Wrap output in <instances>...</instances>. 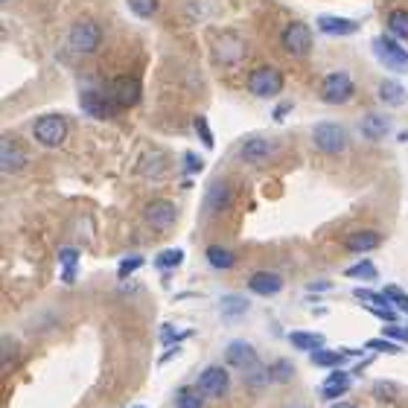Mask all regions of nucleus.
<instances>
[{
  "label": "nucleus",
  "instance_id": "obj_1",
  "mask_svg": "<svg viewBox=\"0 0 408 408\" xmlns=\"http://www.w3.org/2000/svg\"><path fill=\"white\" fill-rule=\"evenodd\" d=\"M103 44V26L93 21V18H79L73 26H70V33H68V47L73 53H82V56H90V53H97Z\"/></svg>",
  "mask_w": 408,
  "mask_h": 408
},
{
  "label": "nucleus",
  "instance_id": "obj_2",
  "mask_svg": "<svg viewBox=\"0 0 408 408\" xmlns=\"http://www.w3.org/2000/svg\"><path fill=\"white\" fill-rule=\"evenodd\" d=\"M312 143H315V149H321L324 155H338V152L347 149V129H344L341 122L324 120L312 129Z\"/></svg>",
  "mask_w": 408,
  "mask_h": 408
},
{
  "label": "nucleus",
  "instance_id": "obj_3",
  "mask_svg": "<svg viewBox=\"0 0 408 408\" xmlns=\"http://www.w3.org/2000/svg\"><path fill=\"white\" fill-rule=\"evenodd\" d=\"M373 53L380 58V65H385L394 73H408V50L394 41V36H376L373 38Z\"/></svg>",
  "mask_w": 408,
  "mask_h": 408
},
{
  "label": "nucleus",
  "instance_id": "obj_4",
  "mask_svg": "<svg viewBox=\"0 0 408 408\" xmlns=\"http://www.w3.org/2000/svg\"><path fill=\"white\" fill-rule=\"evenodd\" d=\"M33 137H36V143H41L47 149L61 146V143H65V137H68V120L61 117V114H44V117H38L33 122Z\"/></svg>",
  "mask_w": 408,
  "mask_h": 408
},
{
  "label": "nucleus",
  "instance_id": "obj_5",
  "mask_svg": "<svg viewBox=\"0 0 408 408\" xmlns=\"http://www.w3.org/2000/svg\"><path fill=\"white\" fill-rule=\"evenodd\" d=\"M248 90L254 93V97H263V100H271L277 97L280 90H283V73L271 65H263V68H254L248 73Z\"/></svg>",
  "mask_w": 408,
  "mask_h": 408
},
{
  "label": "nucleus",
  "instance_id": "obj_6",
  "mask_svg": "<svg viewBox=\"0 0 408 408\" xmlns=\"http://www.w3.org/2000/svg\"><path fill=\"white\" fill-rule=\"evenodd\" d=\"M353 79L350 73H344V70H335V73H327L324 82H321V100L327 105H341V103H347L353 97Z\"/></svg>",
  "mask_w": 408,
  "mask_h": 408
},
{
  "label": "nucleus",
  "instance_id": "obj_7",
  "mask_svg": "<svg viewBox=\"0 0 408 408\" xmlns=\"http://www.w3.org/2000/svg\"><path fill=\"white\" fill-rule=\"evenodd\" d=\"M196 385H199V391L207 399H222L231 391V376H228V370L222 365H210V367H204L199 373V382Z\"/></svg>",
  "mask_w": 408,
  "mask_h": 408
},
{
  "label": "nucleus",
  "instance_id": "obj_8",
  "mask_svg": "<svg viewBox=\"0 0 408 408\" xmlns=\"http://www.w3.org/2000/svg\"><path fill=\"white\" fill-rule=\"evenodd\" d=\"M140 93H143V88H140V79H137V76H117V79L108 82V97L114 100L117 108H132V105H137V103H140Z\"/></svg>",
  "mask_w": 408,
  "mask_h": 408
},
{
  "label": "nucleus",
  "instance_id": "obj_9",
  "mask_svg": "<svg viewBox=\"0 0 408 408\" xmlns=\"http://www.w3.org/2000/svg\"><path fill=\"white\" fill-rule=\"evenodd\" d=\"M280 44L292 56H306L312 50V29L303 21H292V23H286L283 33H280Z\"/></svg>",
  "mask_w": 408,
  "mask_h": 408
},
{
  "label": "nucleus",
  "instance_id": "obj_10",
  "mask_svg": "<svg viewBox=\"0 0 408 408\" xmlns=\"http://www.w3.org/2000/svg\"><path fill=\"white\" fill-rule=\"evenodd\" d=\"M82 108L90 114V117H97V120H108L114 117L120 108L114 105V100L108 97V88H85L82 90Z\"/></svg>",
  "mask_w": 408,
  "mask_h": 408
},
{
  "label": "nucleus",
  "instance_id": "obj_11",
  "mask_svg": "<svg viewBox=\"0 0 408 408\" xmlns=\"http://www.w3.org/2000/svg\"><path fill=\"white\" fill-rule=\"evenodd\" d=\"M225 362L231 365V367H236L239 373H251L254 367H260V359H257V350L251 347L248 341H242V338H236V341H231L228 347H225Z\"/></svg>",
  "mask_w": 408,
  "mask_h": 408
},
{
  "label": "nucleus",
  "instance_id": "obj_12",
  "mask_svg": "<svg viewBox=\"0 0 408 408\" xmlns=\"http://www.w3.org/2000/svg\"><path fill=\"white\" fill-rule=\"evenodd\" d=\"M175 216H178V210H175L172 202L155 199V202H149L146 210H143V222H146L152 231H167V228L175 222Z\"/></svg>",
  "mask_w": 408,
  "mask_h": 408
},
{
  "label": "nucleus",
  "instance_id": "obj_13",
  "mask_svg": "<svg viewBox=\"0 0 408 408\" xmlns=\"http://www.w3.org/2000/svg\"><path fill=\"white\" fill-rule=\"evenodd\" d=\"M26 161H29V155H26V149L18 140H12V137L0 140V169H4L6 175L21 172L26 167Z\"/></svg>",
  "mask_w": 408,
  "mask_h": 408
},
{
  "label": "nucleus",
  "instance_id": "obj_14",
  "mask_svg": "<svg viewBox=\"0 0 408 408\" xmlns=\"http://www.w3.org/2000/svg\"><path fill=\"white\" fill-rule=\"evenodd\" d=\"M231 204H234V187H231L225 178H216V181L207 187L204 207H207L210 213H225Z\"/></svg>",
  "mask_w": 408,
  "mask_h": 408
},
{
  "label": "nucleus",
  "instance_id": "obj_15",
  "mask_svg": "<svg viewBox=\"0 0 408 408\" xmlns=\"http://www.w3.org/2000/svg\"><path fill=\"white\" fill-rule=\"evenodd\" d=\"M274 152H277L274 140H268V137H248L239 146V161H245V164H263V161L271 158Z\"/></svg>",
  "mask_w": 408,
  "mask_h": 408
},
{
  "label": "nucleus",
  "instance_id": "obj_16",
  "mask_svg": "<svg viewBox=\"0 0 408 408\" xmlns=\"http://www.w3.org/2000/svg\"><path fill=\"white\" fill-rule=\"evenodd\" d=\"M356 298L373 312L376 318H382L385 324H394V321H397V309H394V303L385 298V292L376 295V292H367V289H356Z\"/></svg>",
  "mask_w": 408,
  "mask_h": 408
},
{
  "label": "nucleus",
  "instance_id": "obj_17",
  "mask_svg": "<svg viewBox=\"0 0 408 408\" xmlns=\"http://www.w3.org/2000/svg\"><path fill=\"white\" fill-rule=\"evenodd\" d=\"M359 135L367 140H382L391 135V117L388 114H365L359 122Z\"/></svg>",
  "mask_w": 408,
  "mask_h": 408
},
{
  "label": "nucleus",
  "instance_id": "obj_18",
  "mask_svg": "<svg viewBox=\"0 0 408 408\" xmlns=\"http://www.w3.org/2000/svg\"><path fill=\"white\" fill-rule=\"evenodd\" d=\"M248 286H251V292H254V295L271 298V295H277L280 289H283V277H280L277 271H257V274H251Z\"/></svg>",
  "mask_w": 408,
  "mask_h": 408
},
{
  "label": "nucleus",
  "instance_id": "obj_19",
  "mask_svg": "<svg viewBox=\"0 0 408 408\" xmlns=\"http://www.w3.org/2000/svg\"><path fill=\"white\" fill-rule=\"evenodd\" d=\"M382 245V234L376 231H356L344 239V248L353 251V254H367V251H376Z\"/></svg>",
  "mask_w": 408,
  "mask_h": 408
},
{
  "label": "nucleus",
  "instance_id": "obj_20",
  "mask_svg": "<svg viewBox=\"0 0 408 408\" xmlns=\"http://www.w3.org/2000/svg\"><path fill=\"white\" fill-rule=\"evenodd\" d=\"M318 29L324 36H353V33H359V23L350 18H338V15H321Z\"/></svg>",
  "mask_w": 408,
  "mask_h": 408
},
{
  "label": "nucleus",
  "instance_id": "obj_21",
  "mask_svg": "<svg viewBox=\"0 0 408 408\" xmlns=\"http://www.w3.org/2000/svg\"><path fill=\"white\" fill-rule=\"evenodd\" d=\"M204 405H207V397L199 391V385L196 388L193 385H184L172 397V408H204Z\"/></svg>",
  "mask_w": 408,
  "mask_h": 408
},
{
  "label": "nucleus",
  "instance_id": "obj_22",
  "mask_svg": "<svg viewBox=\"0 0 408 408\" xmlns=\"http://www.w3.org/2000/svg\"><path fill=\"white\" fill-rule=\"evenodd\" d=\"M289 341H292V347L306 350V353H318V350H324V335H321V333H303V330H295V333H289Z\"/></svg>",
  "mask_w": 408,
  "mask_h": 408
},
{
  "label": "nucleus",
  "instance_id": "obj_23",
  "mask_svg": "<svg viewBox=\"0 0 408 408\" xmlns=\"http://www.w3.org/2000/svg\"><path fill=\"white\" fill-rule=\"evenodd\" d=\"M376 97H380L382 103H388V105H402L408 100V90L402 88V82L385 79V82H380V88H376Z\"/></svg>",
  "mask_w": 408,
  "mask_h": 408
},
{
  "label": "nucleus",
  "instance_id": "obj_24",
  "mask_svg": "<svg viewBox=\"0 0 408 408\" xmlns=\"http://www.w3.org/2000/svg\"><path fill=\"white\" fill-rule=\"evenodd\" d=\"M204 257H207L210 268H219V271H228V268H234V263H236L234 251H228L225 245H207Z\"/></svg>",
  "mask_w": 408,
  "mask_h": 408
},
{
  "label": "nucleus",
  "instance_id": "obj_25",
  "mask_svg": "<svg viewBox=\"0 0 408 408\" xmlns=\"http://www.w3.org/2000/svg\"><path fill=\"white\" fill-rule=\"evenodd\" d=\"M347 388H350V376L344 373V370H333L330 380L321 388V394H324V399H338V397L347 394Z\"/></svg>",
  "mask_w": 408,
  "mask_h": 408
},
{
  "label": "nucleus",
  "instance_id": "obj_26",
  "mask_svg": "<svg viewBox=\"0 0 408 408\" xmlns=\"http://www.w3.org/2000/svg\"><path fill=\"white\" fill-rule=\"evenodd\" d=\"M248 298L245 295H225L222 300H219V312H222V318H239L248 312Z\"/></svg>",
  "mask_w": 408,
  "mask_h": 408
},
{
  "label": "nucleus",
  "instance_id": "obj_27",
  "mask_svg": "<svg viewBox=\"0 0 408 408\" xmlns=\"http://www.w3.org/2000/svg\"><path fill=\"white\" fill-rule=\"evenodd\" d=\"M388 33L402 38V41H408V12L405 9H394L388 15Z\"/></svg>",
  "mask_w": 408,
  "mask_h": 408
},
{
  "label": "nucleus",
  "instance_id": "obj_28",
  "mask_svg": "<svg viewBox=\"0 0 408 408\" xmlns=\"http://www.w3.org/2000/svg\"><path fill=\"white\" fill-rule=\"evenodd\" d=\"M347 362V353H338V350H318V353H312V365H318V367H338V365H344Z\"/></svg>",
  "mask_w": 408,
  "mask_h": 408
},
{
  "label": "nucleus",
  "instance_id": "obj_29",
  "mask_svg": "<svg viewBox=\"0 0 408 408\" xmlns=\"http://www.w3.org/2000/svg\"><path fill=\"white\" fill-rule=\"evenodd\" d=\"M58 263L65 266V274H61V277H65V283H70V280L76 277V263H79V251H76V248H61V251H58Z\"/></svg>",
  "mask_w": 408,
  "mask_h": 408
},
{
  "label": "nucleus",
  "instance_id": "obj_30",
  "mask_svg": "<svg viewBox=\"0 0 408 408\" xmlns=\"http://www.w3.org/2000/svg\"><path fill=\"white\" fill-rule=\"evenodd\" d=\"M140 167H143L146 178H161L164 169H167V158H164V155H158V152H152V155H146V158H143Z\"/></svg>",
  "mask_w": 408,
  "mask_h": 408
},
{
  "label": "nucleus",
  "instance_id": "obj_31",
  "mask_svg": "<svg viewBox=\"0 0 408 408\" xmlns=\"http://www.w3.org/2000/svg\"><path fill=\"white\" fill-rule=\"evenodd\" d=\"M184 263V251L181 248H169V251H161L158 257H155V266H158L161 271H167V268H178Z\"/></svg>",
  "mask_w": 408,
  "mask_h": 408
},
{
  "label": "nucleus",
  "instance_id": "obj_32",
  "mask_svg": "<svg viewBox=\"0 0 408 408\" xmlns=\"http://www.w3.org/2000/svg\"><path fill=\"white\" fill-rule=\"evenodd\" d=\"M268 376H271V382H286V380H292V376H295V365L280 359V362H274L268 367Z\"/></svg>",
  "mask_w": 408,
  "mask_h": 408
},
{
  "label": "nucleus",
  "instance_id": "obj_33",
  "mask_svg": "<svg viewBox=\"0 0 408 408\" xmlns=\"http://www.w3.org/2000/svg\"><path fill=\"white\" fill-rule=\"evenodd\" d=\"M125 4H129V9L137 18H152L155 12H158V0H125Z\"/></svg>",
  "mask_w": 408,
  "mask_h": 408
},
{
  "label": "nucleus",
  "instance_id": "obj_34",
  "mask_svg": "<svg viewBox=\"0 0 408 408\" xmlns=\"http://www.w3.org/2000/svg\"><path fill=\"white\" fill-rule=\"evenodd\" d=\"M344 274L356 277V280H373V277H376V266H373L370 260H365V263H356V266H350V268H344Z\"/></svg>",
  "mask_w": 408,
  "mask_h": 408
},
{
  "label": "nucleus",
  "instance_id": "obj_35",
  "mask_svg": "<svg viewBox=\"0 0 408 408\" xmlns=\"http://www.w3.org/2000/svg\"><path fill=\"white\" fill-rule=\"evenodd\" d=\"M373 394L380 397V399H388V402H397V397H399V388L394 385V382H385V380H380L373 385Z\"/></svg>",
  "mask_w": 408,
  "mask_h": 408
},
{
  "label": "nucleus",
  "instance_id": "obj_36",
  "mask_svg": "<svg viewBox=\"0 0 408 408\" xmlns=\"http://www.w3.org/2000/svg\"><path fill=\"white\" fill-rule=\"evenodd\" d=\"M140 266H143V257H125V260L117 266V277H120V280H125L132 271H137Z\"/></svg>",
  "mask_w": 408,
  "mask_h": 408
},
{
  "label": "nucleus",
  "instance_id": "obj_37",
  "mask_svg": "<svg viewBox=\"0 0 408 408\" xmlns=\"http://www.w3.org/2000/svg\"><path fill=\"white\" fill-rule=\"evenodd\" d=\"M385 298L394 303V309H402L405 315H408V295H405V292H399V289L388 286V289H385Z\"/></svg>",
  "mask_w": 408,
  "mask_h": 408
},
{
  "label": "nucleus",
  "instance_id": "obj_38",
  "mask_svg": "<svg viewBox=\"0 0 408 408\" xmlns=\"http://www.w3.org/2000/svg\"><path fill=\"white\" fill-rule=\"evenodd\" d=\"M190 335H193V330H175V327H169V324L161 330V341H164V344H169V341H184V338H190Z\"/></svg>",
  "mask_w": 408,
  "mask_h": 408
},
{
  "label": "nucleus",
  "instance_id": "obj_39",
  "mask_svg": "<svg viewBox=\"0 0 408 408\" xmlns=\"http://www.w3.org/2000/svg\"><path fill=\"white\" fill-rule=\"evenodd\" d=\"M367 350H380V353H399V344H391L385 338H370L367 341Z\"/></svg>",
  "mask_w": 408,
  "mask_h": 408
},
{
  "label": "nucleus",
  "instance_id": "obj_40",
  "mask_svg": "<svg viewBox=\"0 0 408 408\" xmlns=\"http://www.w3.org/2000/svg\"><path fill=\"white\" fill-rule=\"evenodd\" d=\"M184 169H187V172H202V169H204L202 155H196V152H187V155H184Z\"/></svg>",
  "mask_w": 408,
  "mask_h": 408
},
{
  "label": "nucleus",
  "instance_id": "obj_41",
  "mask_svg": "<svg viewBox=\"0 0 408 408\" xmlns=\"http://www.w3.org/2000/svg\"><path fill=\"white\" fill-rule=\"evenodd\" d=\"M196 132H199L202 143L210 149V146H213V135H210V125H207V120H204V117H196Z\"/></svg>",
  "mask_w": 408,
  "mask_h": 408
},
{
  "label": "nucleus",
  "instance_id": "obj_42",
  "mask_svg": "<svg viewBox=\"0 0 408 408\" xmlns=\"http://www.w3.org/2000/svg\"><path fill=\"white\" fill-rule=\"evenodd\" d=\"M382 333H385L388 338H394V341H402V344H408V327H397V324H388Z\"/></svg>",
  "mask_w": 408,
  "mask_h": 408
},
{
  "label": "nucleus",
  "instance_id": "obj_43",
  "mask_svg": "<svg viewBox=\"0 0 408 408\" xmlns=\"http://www.w3.org/2000/svg\"><path fill=\"white\" fill-rule=\"evenodd\" d=\"M15 359V341L9 338V335H4V370H6V365Z\"/></svg>",
  "mask_w": 408,
  "mask_h": 408
},
{
  "label": "nucleus",
  "instance_id": "obj_44",
  "mask_svg": "<svg viewBox=\"0 0 408 408\" xmlns=\"http://www.w3.org/2000/svg\"><path fill=\"white\" fill-rule=\"evenodd\" d=\"M289 114V105H277V111H274V120H283Z\"/></svg>",
  "mask_w": 408,
  "mask_h": 408
},
{
  "label": "nucleus",
  "instance_id": "obj_45",
  "mask_svg": "<svg viewBox=\"0 0 408 408\" xmlns=\"http://www.w3.org/2000/svg\"><path fill=\"white\" fill-rule=\"evenodd\" d=\"M330 408H359V405H353V402H335V405H330Z\"/></svg>",
  "mask_w": 408,
  "mask_h": 408
},
{
  "label": "nucleus",
  "instance_id": "obj_46",
  "mask_svg": "<svg viewBox=\"0 0 408 408\" xmlns=\"http://www.w3.org/2000/svg\"><path fill=\"white\" fill-rule=\"evenodd\" d=\"M309 289H312V292H324V289H327V283H312Z\"/></svg>",
  "mask_w": 408,
  "mask_h": 408
},
{
  "label": "nucleus",
  "instance_id": "obj_47",
  "mask_svg": "<svg viewBox=\"0 0 408 408\" xmlns=\"http://www.w3.org/2000/svg\"><path fill=\"white\" fill-rule=\"evenodd\" d=\"M397 137H399V143H408V132H399Z\"/></svg>",
  "mask_w": 408,
  "mask_h": 408
},
{
  "label": "nucleus",
  "instance_id": "obj_48",
  "mask_svg": "<svg viewBox=\"0 0 408 408\" xmlns=\"http://www.w3.org/2000/svg\"><path fill=\"white\" fill-rule=\"evenodd\" d=\"M286 408H306V405H300V402H292V405H286Z\"/></svg>",
  "mask_w": 408,
  "mask_h": 408
},
{
  "label": "nucleus",
  "instance_id": "obj_49",
  "mask_svg": "<svg viewBox=\"0 0 408 408\" xmlns=\"http://www.w3.org/2000/svg\"><path fill=\"white\" fill-rule=\"evenodd\" d=\"M135 408H149V405H135Z\"/></svg>",
  "mask_w": 408,
  "mask_h": 408
},
{
  "label": "nucleus",
  "instance_id": "obj_50",
  "mask_svg": "<svg viewBox=\"0 0 408 408\" xmlns=\"http://www.w3.org/2000/svg\"><path fill=\"white\" fill-rule=\"evenodd\" d=\"M4 4H6V0H4Z\"/></svg>",
  "mask_w": 408,
  "mask_h": 408
}]
</instances>
